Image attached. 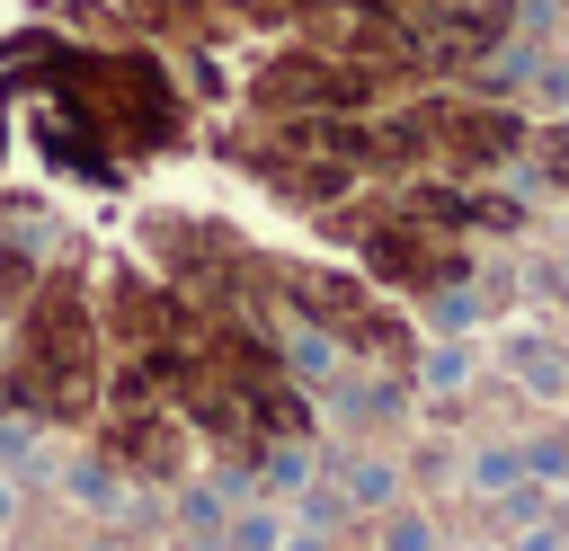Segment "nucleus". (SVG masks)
<instances>
[{"mask_svg": "<svg viewBox=\"0 0 569 551\" xmlns=\"http://www.w3.org/2000/svg\"><path fill=\"white\" fill-rule=\"evenodd\" d=\"M391 551H427V524H418V515H400V524H391Z\"/></svg>", "mask_w": 569, "mask_h": 551, "instance_id": "nucleus-1", "label": "nucleus"}]
</instances>
